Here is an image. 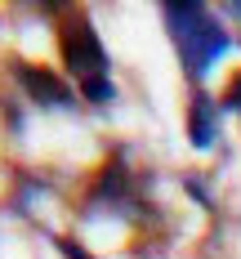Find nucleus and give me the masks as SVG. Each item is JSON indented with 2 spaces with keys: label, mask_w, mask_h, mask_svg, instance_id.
I'll list each match as a JSON object with an SVG mask.
<instances>
[{
  "label": "nucleus",
  "mask_w": 241,
  "mask_h": 259,
  "mask_svg": "<svg viewBox=\"0 0 241 259\" xmlns=\"http://www.w3.org/2000/svg\"><path fill=\"white\" fill-rule=\"evenodd\" d=\"M161 14H165V27H170L174 45H179L183 72L192 80H201L228 54V45H232L223 23L214 18L206 5H197V0H170V5H161Z\"/></svg>",
  "instance_id": "f257e3e1"
},
{
  "label": "nucleus",
  "mask_w": 241,
  "mask_h": 259,
  "mask_svg": "<svg viewBox=\"0 0 241 259\" xmlns=\"http://www.w3.org/2000/svg\"><path fill=\"white\" fill-rule=\"evenodd\" d=\"M58 45H63V63H67V72L76 76L80 94L89 99V103H107L112 99V76H107V50L103 40H99V31L94 23L85 18V14H72L63 31H58Z\"/></svg>",
  "instance_id": "f03ea898"
},
{
  "label": "nucleus",
  "mask_w": 241,
  "mask_h": 259,
  "mask_svg": "<svg viewBox=\"0 0 241 259\" xmlns=\"http://www.w3.org/2000/svg\"><path fill=\"white\" fill-rule=\"evenodd\" d=\"M14 76L23 80L27 99L40 107H72L76 103V90L63 76H54L50 67H36V63H14Z\"/></svg>",
  "instance_id": "7ed1b4c3"
},
{
  "label": "nucleus",
  "mask_w": 241,
  "mask_h": 259,
  "mask_svg": "<svg viewBox=\"0 0 241 259\" xmlns=\"http://www.w3.org/2000/svg\"><path fill=\"white\" fill-rule=\"evenodd\" d=\"M187 139L197 143V148H210L214 143V103L197 90L192 94V112H187Z\"/></svg>",
  "instance_id": "20e7f679"
},
{
  "label": "nucleus",
  "mask_w": 241,
  "mask_h": 259,
  "mask_svg": "<svg viewBox=\"0 0 241 259\" xmlns=\"http://www.w3.org/2000/svg\"><path fill=\"white\" fill-rule=\"evenodd\" d=\"M223 107H237L241 112V76H232V90L223 94Z\"/></svg>",
  "instance_id": "39448f33"
},
{
  "label": "nucleus",
  "mask_w": 241,
  "mask_h": 259,
  "mask_svg": "<svg viewBox=\"0 0 241 259\" xmlns=\"http://www.w3.org/2000/svg\"><path fill=\"white\" fill-rule=\"evenodd\" d=\"M63 250H67V259H89V255H85V250H80V246H72V241H67Z\"/></svg>",
  "instance_id": "423d86ee"
}]
</instances>
